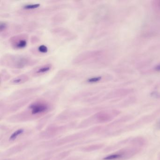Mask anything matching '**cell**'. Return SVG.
Returning a JSON list of instances; mask_svg holds the SVG:
<instances>
[{"mask_svg":"<svg viewBox=\"0 0 160 160\" xmlns=\"http://www.w3.org/2000/svg\"><path fill=\"white\" fill-rule=\"evenodd\" d=\"M38 50L40 53H47L48 52V48L46 46L42 45L38 47Z\"/></svg>","mask_w":160,"mask_h":160,"instance_id":"obj_10","label":"cell"},{"mask_svg":"<svg viewBox=\"0 0 160 160\" xmlns=\"http://www.w3.org/2000/svg\"><path fill=\"white\" fill-rule=\"evenodd\" d=\"M159 160H160V156H159Z\"/></svg>","mask_w":160,"mask_h":160,"instance_id":"obj_13","label":"cell"},{"mask_svg":"<svg viewBox=\"0 0 160 160\" xmlns=\"http://www.w3.org/2000/svg\"><path fill=\"white\" fill-rule=\"evenodd\" d=\"M130 143L136 147H142L146 144V140L143 138L137 137L131 140Z\"/></svg>","mask_w":160,"mask_h":160,"instance_id":"obj_5","label":"cell"},{"mask_svg":"<svg viewBox=\"0 0 160 160\" xmlns=\"http://www.w3.org/2000/svg\"><path fill=\"white\" fill-rule=\"evenodd\" d=\"M156 126L158 129H160V120L159 121L157 122V123L156 124Z\"/></svg>","mask_w":160,"mask_h":160,"instance_id":"obj_12","label":"cell"},{"mask_svg":"<svg viewBox=\"0 0 160 160\" xmlns=\"http://www.w3.org/2000/svg\"><path fill=\"white\" fill-rule=\"evenodd\" d=\"M32 109V114H38L45 112L47 110L48 107L46 105L43 103H34L30 106Z\"/></svg>","mask_w":160,"mask_h":160,"instance_id":"obj_3","label":"cell"},{"mask_svg":"<svg viewBox=\"0 0 160 160\" xmlns=\"http://www.w3.org/2000/svg\"><path fill=\"white\" fill-rule=\"evenodd\" d=\"M52 65L50 64H46L37 68L35 71V73L38 75H42L50 71Z\"/></svg>","mask_w":160,"mask_h":160,"instance_id":"obj_4","label":"cell"},{"mask_svg":"<svg viewBox=\"0 0 160 160\" xmlns=\"http://www.w3.org/2000/svg\"><path fill=\"white\" fill-rule=\"evenodd\" d=\"M24 131L22 129H20V130H18L16 132H15L14 133L12 134L11 137H10V139L11 140H14L17 138L18 136L19 135L21 134V133L23 132Z\"/></svg>","mask_w":160,"mask_h":160,"instance_id":"obj_8","label":"cell"},{"mask_svg":"<svg viewBox=\"0 0 160 160\" xmlns=\"http://www.w3.org/2000/svg\"><path fill=\"white\" fill-rule=\"evenodd\" d=\"M140 148L137 147L122 149L117 152L118 155V160H124L130 159L139 152Z\"/></svg>","mask_w":160,"mask_h":160,"instance_id":"obj_1","label":"cell"},{"mask_svg":"<svg viewBox=\"0 0 160 160\" xmlns=\"http://www.w3.org/2000/svg\"><path fill=\"white\" fill-rule=\"evenodd\" d=\"M40 6V4H28L24 5V9L26 10H33V9H37Z\"/></svg>","mask_w":160,"mask_h":160,"instance_id":"obj_7","label":"cell"},{"mask_svg":"<svg viewBox=\"0 0 160 160\" xmlns=\"http://www.w3.org/2000/svg\"><path fill=\"white\" fill-rule=\"evenodd\" d=\"M12 44L13 46L15 48L17 49H22L25 48L27 46L28 43V40L26 37H21L18 36L17 38L13 39L12 41Z\"/></svg>","mask_w":160,"mask_h":160,"instance_id":"obj_2","label":"cell"},{"mask_svg":"<svg viewBox=\"0 0 160 160\" xmlns=\"http://www.w3.org/2000/svg\"><path fill=\"white\" fill-rule=\"evenodd\" d=\"M101 77H95L91 78H88L87 80V82L89 83H94L96 82H99L101 79Z\"/></svg>","mask_w":160,"mask_h":160,"instance_id":"obj_9","label":"cell"},{"mask_svg":"<svg viewBox=\"0 0 160 160\" xmlns=\"http://www.w3.org/2000/svg\"><path fill=\"white\" fill-rule=\"evenodd\" d=\"M7 28V24L5 23H1L0 24V30L1 32H2L5 30Z\"/></svg>","mask_w":160,"mask_h":160,"instance_id":"obj_11","label":"cell"},{"mask_svg":"<svg viewBox=\"0 0 160 160\" xmlns=\"http://www.w3.org/2000/svg\"><path fill=\"white\" fill-rule=\"evenodd\" d=\"M28 76L25 75H22L14 78L11 81V82H12V84L18 85V84H21L22 83H25L26 81H28Z\"/></svg>","mask_w":160,"mask_h":160,"instance_id":"obj_6","label":"cell"}]
</instances>
